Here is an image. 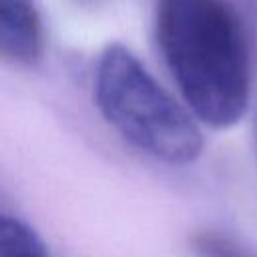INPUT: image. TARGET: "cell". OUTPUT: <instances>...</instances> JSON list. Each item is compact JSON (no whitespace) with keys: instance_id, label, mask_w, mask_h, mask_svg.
Listing matches in <instances>:
<instances>
[{"instance_id":"3957f363","label":"cell","mask_w":257,"mask_h":257,"mask_svg":"<svg viewBox=\"0 0 257 257\" xmlns=\"http://www.w3.org/2000/svg\"><path fill=\"white\" fill-rule=\"evenodd\" d=\"M44 52V26L34 0H0V60L32 64Z\"/></svg>"},{"instance_id":"6da1fadb","label":"cell","mask_w":257,"mask_h":257,"mask_svg":"<svg viewBox=\"0 0 257 257\" xmlns=\"http://www.w3.org/2000/svg\"><path fill=\"white\" fill-rule=\"evenodd\" d=\"M157 38L195 118L227 128L245 114L249 52L237 16L223 0H159Z\"/></svg>"},{"instance_id":"8992f818","label":"cell","mask_w":257,"mask_h":257,"mask_svg":"<svg viewBox=\"0 0 257 257\" xmlns=\"http://www.w3.org/2000/svg\"><path fill=\"white\" fill-rule=\"evenodd\" d=\"M78 4H94V2H98V0H76Z\"/></svg>"},{"instance_id":"5b68a950","label":"cell","mask_w":257,"mask_h":257,"mask_svg":"<svg viewBox=\"0 0 257 257\" xmlns=\"http://www.w3.org/2000/svg\"><path fill=\"white\" fill-rule=\"evenodd\" d=\"M191 251L195 257H257L217 231H197L191 237Z\"/></svg>"},{"instance_id":"7a4b0ae2","label":"cell","mask_w":257,"mask_h":257,"mask_svg":"<svg viewBox=\"0 0 257 257\" xmlns=\"http://www.w3.org/2000/svg\"><path fill=\"white\" fill-rule=\"evenodd\" d=\"M94 102L104 120L133 147L167 165H189L203 135L183 108L122 44H108L94 68Z\"/></svg>"},{"instance_id":"277c9868","label":"cell","mask_w":257,"mask_h":257,"mask_svg":"<svg viewBox=\"0 0 257 257\" xmlns=\"http://www.w3.org/2000/svg\"><path fill=\"white\" fill-rule=\"evenodd\" d=\"M0 257H48V249L28 223L0 215Z\"/></svg>"}]
</instances>
